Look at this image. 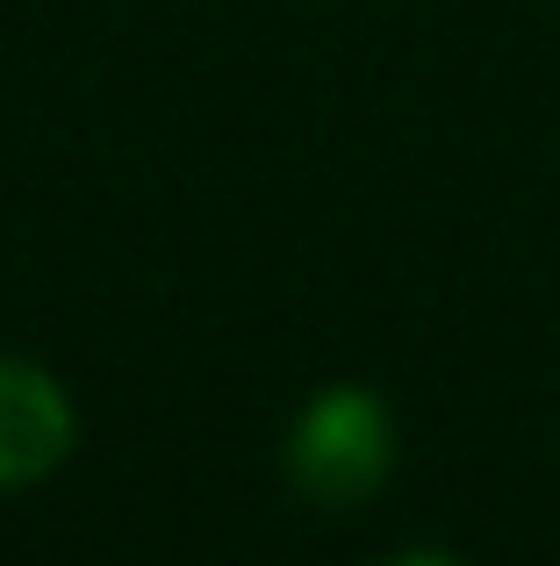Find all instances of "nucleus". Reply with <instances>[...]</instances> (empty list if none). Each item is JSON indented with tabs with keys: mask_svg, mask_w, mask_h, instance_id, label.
Masks as SVG:
<instances>
[{
	"mask_svg": "<svg viewBox=\"0 0 560 566\" xmlns=\"http://www.w3.org/2000/svg\"><path fill=\"white\" fill-rule=\"evenodd\" d=\"M395 467V423L374 387H323L288 430V481L317 510L366 502Z\"/></svg>",
	"mask_w": 560,
	"mask_h": 566,
	"instance_id": "obj_1",
	"label": "nucleus"
},
{
	"mask_svg": "<svg viewBox=\"0 0 560 566\" xmlns=\"http://www.w3.org/2000/svg\"><path fill=\"white\" fill-rule=\"evenodd\" d=\"M72 401L43 366L0 359V488H29L65 467L72 452Z\"/></svg>",
	"mask_w": 560,
	"mask_h": 566,
	"instance_id": "obj_2",
	"label": "nucleus"
}]
</instances>
